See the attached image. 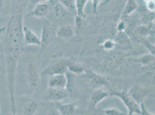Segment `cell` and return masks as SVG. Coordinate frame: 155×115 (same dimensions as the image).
I'll use <instances>...</instances> for the list:
<instances>
[{"label":"cell","instance_id":"cell-1","mask_svg":"<svg viewBox=\"0 0 155 115\" xmlns=\"http://www.w3.org/2000/svg\"><path fill=\"white\" fill-rule=\"evenodd\" d=\"M23 26L22 15L20 13H16L8 21L6 29L5 65L8 89L13 115L16 114L15 96V76L20 55L24 45Z\"/></svg>","mask_w":155,"mask_h":115},{"label":"cell","instance_id":"cell-8","mask_svg":"<svg viewBox=\"0 0 155 115\" xmlns=\"http://www.w3.org/2000/svg\"><path fill=\"white\" fill-rule=\"evenodd\" d=\"M126 55L121 52H116L109 57L107 58L105 61V67L109 70H114L118 68L123 63V60Z\"/></svg>","mask_w":155,"mask_h":115},{"label":"cell","instance_id":"cell-20","mask_svg":"<svg viewBox=\"0 0 155 115\" xmlns=\"http://www.w3.org/2000/svg\"><path fill=\"white\" fill-rule=\"evenodd\" d=\"M75 74H73L69 71L65 73V76L67 77V84L65 89L68 91L70 96L73 95L75 90Z\"/></svg>","mask_w":155,"mask_h":115},{"label":"cell","instance_id":"cell-32","mask_svg":"<svg viewBox=\"0 0 155 115\" xmlns=\"http://www.w3.org/2000/svg\"><path fill=\"white\" fill-rule=\"evenodd\" d=\"M30 2L32 4V5H36L38 3L41 2H45L48 0H29Z\"/></svg>","mask_w":155,"mask_h":115},{"label":"cell","instance_id":"cell-10","mask_svg":"<svg viewBox=\"0 0 155 115\" xmlns=\"http://www.w3.org/2000/svg\"><path fill=\"white\" fill-rule=\"evenodd\" d=\"M109 96H110V92L101 88L95 90L90 98L89 109L91 110H96L97 104Z\"/></svg>","mask_w":155,"mask_h":115},{"label":"cell","instance_id":"cell-6","mask_svg":"<svg viewBox=\"0 0 155 115\" xmlns=\"http://www.w3.org/2000/svg\"><path fill=\"white\" fill-rule=\"evenodd\" d=\"M70 95L65 88H48L45 93V99L53 102L60 101L68 97Z\"/></svg>","mask_w":155,"mask_h":115},{"label":"cell","instance_id":"cell-19","mask_svg":"<svg viewBox=\"0 0 155 115\" xmlns=\"http://www.w3.org/2000/svg\"><path fill=\"white\" fill-rule=\"evenodd\" d=\"M138 8V4L137 2V0H127L122 14V17L129 16L131 14L136 11Z\"/></svg>","mask_w":155,"mask_h":115},{"label":"cell","instance_id":"cell-25","mask_svg":"<svg viewBox=\"0 0 155 115\" xmlns=\"http://www.w3.org/2000/svg\"><path fill=\"white\" fill-rule=\"evenodd\" d=\"M137 39L141 44L143 45L149 51L150 54L155 55V45H152L147 38H137Z\"/></svg>","mask_w":155,"mask_h":115},{"label":"cell","instance_id":"cell-22","mask_svg":"<svg viewBox=\"0 0 155 115\" xmlns=\"http://www.w3.org/2000/svg\"><path fill=\"white\" fill-rule=\"evenodd\" d=\"M38 104L35 100H31L25 104L23 107V115H34L38 108Z\"/></svg>","mask_w":155,"mask_h":115},{"label":"cell","instance_id":"cell-5","mask_svg":"<svg viewBox=\"0 0 155 115\" xmlns=\"http://www.w3.org/2000/svg\"><path fill=\"white\" fill-rule=\"evenodd\" d=\"M128 93L133 99L140 105L143 102L145 99L148 96L150 90L136 83L128 90Z\"/></svg>","mask_w":155,"mask_h":115},{"label":"cell","instance_id":"cell-4","mask_svg":"<svg viewBox=\"0 0 155 115\" xmlns=\"http://www.w3.org/2000/svg\"><path fill=\"white\" fill-rule=\"evenodd\" d=\"M55 36L56 30L51 24V23L48 20H44L42 25L41 38L40 39V46L42 50H45L51 45Z\"/></svg>","mask_w":155,"mask_h":115},{"label":"cell","instance_id":"cell-15","mask_svg":"<svg viewBox=\"0 0 155 115\" xmlns=\"http://www.w3.org/2000/svg\"><path fill=\"white\" fill-rule=\"evenodd\" d=\"M49 9V5L45 2L38 3L35 5L34 8L27 16H34L37 17H42L48 13Z\"/></svg>","mask_w":155,"mask_h":115},{"label":"cell","instance_id":"cell-29","mask_svg":"<svg viewBox=\"0 0 155 115\" xmlns=\"http://www.w3.org/2000/svg\"><path fill=\"white\" fill-rule=\"evenodd\" d=\"M127 28L126 22L124 20H121L117 26V31H125V30Z\"/></svg>","mask_w":155,"mask_h":115},{"label":"cell","instance_id":"cell-24","mask_svg":"<svg viewBox=\"0 0 155 115\" xmlns=\"http://www.w3.org/2000/svg\"><path fill=\"white\" fill-rule=\"evenodd\" d=\"M61 5L71 13L77 14L75 0H59Z\"/></svg>","mask_w":155,"mask_h":115},{"label":"cell","instance_id":"cell-35","mask_svg":"<svg viewBox=\"0 0 155 115\" xmlns=\"http://www.w3.org/2000/svg\"><path fill=\"white\" fill-rule=\"evenodd\" d=\"M149 1H151V0H144V1H145V2H148Z\"/></svg>","mask_w":155,"mask_h":115},{"label":"cell","instance_id":"cell-36","mask_svg":"<svg viewBox=\"0 0 155 115\" xmlns=\"http://www.w3.org/2000/svg\"><path fill=\"white\" fill-rule=\"evenodd\" d=\"M0 112H1V105H0Z\"/></svg>","mask_w":155,"mask_h":115},{"label":"cell","instance_id":"cell-2","mask_svg":"<svg viewBox=\"0 0 155 115\" xmlns=\"http://www.w3.org/2000/svg\"><path fill=\"white\" fill-rule=\"evenodd\" d=\"M110 96H115L119 98L128 109V115H142L140 106L133 99L127 89L115 90L110 89Z\"/></svg>","mask_w":155,"mask_h":115},{"label":"cell","instance_id":"cell-3","mask_svg":"<svg viewBox=\"0 0 155 115\" xmlns=\"http://www.w3.org/2000/svg\"><path fill=\"white\" fill-rule=\"evenodd\" d=\"M84 82L93 89H97L104 86H108V79L107 77L98 74L91 69L84 70L82 74Z\"/></svg>","mask_w":155,"mask_h":115},{"label":"cell","instance_id":"cell-17","mask_svg":"<svg viewBox=\"0 0 155 115\" xmlns=\"http://www.w3.org/2000/svg\"><path fill=\"white\" fill-rule=\"evenodd\" d=\"M115 43L122 46L129 47L131 46V40L128 34L125 31H119L116 33L114 39Z\"/></svg>","mask_w":155,"mask_h":115},{"label":"cell","instance_id":"cell-27","mask_svg":"<svg viewBox=\"0 0 155 115\" xmlns=\"http://www.w3.org/2000/svg\"><path fill=\"white\" fill-rule=\"evenodd\" d=\"M84 19L78 15L75 16V33L78 34L80 30L82 29L84 24Z\"/></svg>","mask_w":155,"mask_h":115},{"label":"cell","instance_id":"cell-11","mask_svg":"<svg viewBox=\"0 0 155 115\" xmlns=\"http://www.w3.org/2000/svg\"><path fill=\"white\" fill-rule=\"evenodd\" d=\"M24 45H35L40 46L41 40L36 33L26 26H23Z\"/></svg>","mask_w":155,"mask_h":115},{"label":"cell","instance_id":"cell-14","mask_svg":"<svg viewBox=\"0 0 155 115\" xmlns=\"http://www.w3.org/2000/svg\"><path fill=\"white\" fill-rule=\"evenodd\" d=\"M65 64L68 71L73 74H82L84 73L85 69L84 67L74 58H70L65 60Z\"/></svg>","mask_w":155,"mask_h":115},{"label":"cell","instance_id":"cell-21","mask_svg":"<svg viewBox=\"0 0 155 115\" xmlns=\"http://www.w3.org/2000/svg\"><path fill=\"white\" fill-rule=\"evenodd\" d=\"M155 55L150 53L143 55L135 61L143 67H152L155 66Z\"/></svg>","mask_w":155,"mask_h":115},{"label":"cell","instance_id":"cell-13","mask_svg":"<svg viewBox=\"0 0 155 115\" xmlns=\"http://www.w3.org/2000/svg\"><path fill=\"white\" fill-rule=\"evenodd\" d=\"M54 102V105L56 109L62 115H73L77 109V103L71 102L68 104H63L58 102Z\"/></svg>","mask_w":155,"mask_h":115},{"label":"cell","instance_id":"cell-28","mask_svg":"<svg viewBox=\"0 0 155 115\" xmlns=\"http://www.w3.org/2000/svg\"><path fill=\"white\" fill-rule=\"evenodd\" d=\"M116 45V43L114 40L108 39L105 40L103 43V48L107 50H112Z\"/></svg>","mask_w":155,"mask_h":115},{"label":"cell","instance_id":"cell-7","mask_svg":"<svg viewBox=\"0 0 155 115\" xmlns=\"http://www.w3.org/2000/svg\"><path fill=\"white\" fill-rule=\"evenodd\" d=\"M67 71L65 61H61L47 67L41 73V76L51 77L53 75L65 74Z\"/></svg>","mask_w":155,"mask_h":115},{"label":"cell","instance_id":"cell-9","mask_svg":"<svg viewBox=\"0 0 155 115\" xmlns=\"http://www.w3.org/2000/svg\"><path fill=\"white\" fill-rule=\"evenodd\" d=\"M26 74L27 82L30 88L34 89L37 86L39 79L37 66L33 63L28 64L26 67Z\"/></svg>","mask_w":155,"mask_h":115},{"label":"cell","instance_id":"cell-30","mask_svg":"<svg viewBox=\"0 0 155 115\" xmlns=\"http://www.w3.org/2000/svg\"><path fill=\"white\" fill-rule=\"evenodd\" d=\"M146 7L148 11L153 12L155 11V1L151 0L146 2Z\"/></svg>","mask_w":155,"mask_h":115},{"label":"cell","instance_id":"cell-23","mask_svg":"<svg viewBox=\"0 0 155 115\" xmlns=\"http://www.w3.org/2000/svg\"><path fill=\"white\" fill-rule=\"evenodd\" d=\"M89 0H75V7L77 14L84 19L86 18V15L84 13V8Z\"/></svg>","mask_w":155,"mask_h":115},{"label":"cell","instance_id":"cell-26","mask_svg":"<svg viewBox=\"0 0 155 115\" xmlns=\"http://www.w3.org/2000/svg\"><path fill=\"white\" fill-rule=\"evenodd\" d=\"M98 111L107 115H127V113L120 111V110L117 108H110L107 109L105 110H98Z\"/></svg>","mask_w":155,"mask_h":115},{"label":"cell","instance_id":"cell-16","mask_svg":"<svg viewBox=\"0 0 155 115\" xmlns=\"http://www.w3.org/2000/svg\"><path fill=\"white\" fill-rule=\"evenodd\" d=\"M56 36L61 39H69L74 36V31L71 26H62L56 31Z\"/></svg>","mask_w":155,"mask_h":115},{"label":"cell","instance_id":"cell-18","mask_svg":"<svg viewBox=\"0 0 155 115\" xmlns=\"http://www.w3.org/2000/svg\"><path fill=\"white\" fill-rule=\"evenodd\" d=\"M152 31L150 27L145 25L140 26L136 27L133 31V35L136 36V39L147 38V36L150 35Z\"/></svg>","mask_w":155,"mask_h":115},{"label":"cell","instance_id":"cell-34","mask_svg":"<svg viewBox=\"0 0 155 115\" xmlns=\"http://www.w3.org/2000/svg\"><path fill=\"white\" fill-rule=\"evenodd\" d=\"M4 28H1V29H0V34H1V32H2L4 31ZM0 40H1V37H0Z\"/></svg>","mask_w":155,"mask_h":115},{"label":"cell","instance_id":"cell-31","mask_svg":"<svg viewBox=\"0 0 155 115\" xmlns=\"http://www.w3.org/2000/svg\"><path fill=\"white\" fill-rule=\"evenodd\" d=\"M93 4V12L94 14H97L98 7L101 0H91Z\"/></svg>","mask_w":155,"mask_h":115},{"label":"cell","instance_id":"cell-33","mask_svg":"<svg viewBox=\"0 0 155 115\" xmlns=\"http://www.w3.org/2000/svg\"><path fill=\"white\" fill-rule=\"evenodd\" d=\"M6 2V0H0V10H1L4 7Z\"/></svg>","mask_w":155,"mask_h":115},{"label":"cell","instance_id":"cell-12","mask_svg":"<svg viewBox=\"0 0 155 115\" xmlns=\"http://www.w3.org/2000/svg\"><path fill=\"white\" fill-rule=\"evenodd\" d=\"M67 84V77L65 74L53 75L50 77L48 83V88H65Z\"/></svg>","mask_w":155,"mask_h":115}]
</instances>
